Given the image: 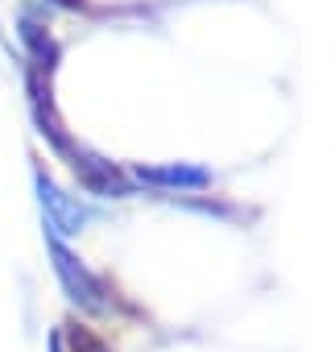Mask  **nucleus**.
I'll return each mask as SVG.
<instances>
[{"label":"nucleus","mask_w":335,"mask_h":352,"mask_svg":"<svg viewBox=\"0 0 335 352\" xmlns=\"http://www.w3.org/2000/svg\"><path fill=\"white\" fill-rule=\"evenodd\" d=\"M50 253H54V270H58V278H62V286H67V294L79 302V307H87V311H104V298H100V286H95V278L58 245V241H50Z\"/></svg>","instance_id":"1"},{"label":"nucleus","mask_w":335,"mask_h":352,"mask_svg":"<svg viewBox=\"0 0 335 352\" xmlns=\"http://www.w3.org/2000/svg\"><path fill=\"white\" fill-rule=\"evenodd\" d=\"M38 187H42V204L50 208V216H54V224H58L62 232H75V228L83 224V212H75V208H71V204H67V199H62V195H58V191H54V187L46 183V179H42Z\"/></svg>","instance_id":"2"},{"label":"nucleus","mask_w":335,"mask_h":352,"mask_svg":"<svg viewBox=\"0 0 335 352\" xmlns=\"http://www.w3.org/2000/svg\"><path fill=\"white\" fill-rule=\"evenodd\" d=\"M71 348L75 352H104V344L91 331H83V327H71Z\"/></svg>","instance_id":"3"}]
</instances>
